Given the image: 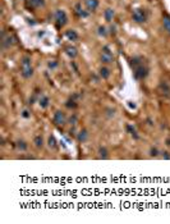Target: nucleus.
I'll list each match as a JSON object with an SVG mask.
<instances>
[{
	"instance_id": "obj_1",
	"label": "nucleus",
	"mask_w": 170,
	"mask_h": 224,
	"mask_svg": "<svg viewBox=\"0 0 170 224\" xmlns=\"http://www.w3.org/2000/svg\"><path fill=\"white\" fill-rule=\"evenodd\" d=\"M20 74L26 79L33 76V68L31 66V59L28 56H24L22 62H20Z\"/></svg>"
},
{
	"instance_id": "obj_2",
	"label": "nucleus",
	"mask_w": 170,
	"mask_h": 224,
	"mask_svg": "<svg viewBox=\"0 0 170 224\" xmlns=\"http://www.w3.org/2000/svg\"><path fill=\"white\" fill-rule=\"evenodd\" d=\"M55 21H56V25H58V27L65 26L67 22H68L67 13L64 10H61V9H58V10L55 12Z\"/></svg>"
},
{
	"instance_id": "obj_3",
	"label": "nucleus",
	"mask_w": 170,
	"mask_h": 224,
	"mask_svg": "<svg viewBox=\"0 0 170 224\" xmlns=\"http://www.w3.org/2000/svg\"><path fill=\"white\" fill-rule=\"evenodd\" d=\"M100 59H101V62L105 63V64H110V63L114 62V55H113V53L110 51L109 47L105 46V47L101 50V56H100Z\"/></svg>"
},
{
	"instance_id": "obj_4",
	"label": "nucleus",
	"mask_w": 170,
	"mask_h": 224,
	"mask_svg": "<svg viewBox=\"0 0 170 224\" xmlns=\"http://www.w3.org/2000/svg\"><path fill=\"white\" fill-rule=\"evenodd\" d=\"M53 122H54V124H56V126H64V124L67 123V117H65V114L63 113L61 110H56V112L54 113Z\"/></svg>"
},
{
	"instance_id": "obj_5",
	"label": "nucleus",
	"mask_w": 170,
	"mask_h": 224,
	"mask_svg": "<svg viewBox=\"0 0 170 224\" xmlns=\"http://www.w3.org/2000/svg\"><path fill=\"white\" fill-rule=\"evenodd\" d=\"M133 21L136 23H143V22H146V19H147V16H146V12L143 10V9H136L133 12Z\"/></svg>"
},
{
	"instance_id": "obj_6",
	"label": "nucleus",
	"mask_w": 170,
	"mask_h": 224,
	"mask_svg": "<svg viewBox=\"0 0 170 224\" xmlns=\"http://www.w3.org/2000/svg\"><path fill=\"white\" fill-rule=\"evenodd\" d=\"M147 74H148V68L145 67L143 64H139L134 69V76H136L137 79H143L147 77Z\"/></svg>"
},
{
	"instance_id": "obj_7",
	"label": "nucleus",
	"mask_w": 170,
	"mask_h": 224,
	"mask_svg": "<svg viewBox=\"0 0 170 224\" xmlns=\"http://www.w3.org/2000/svg\"><path fill=\"white\" fill-rule=\"evenodd\" d=\"M84 4L88 12H95L98 8V0H86Z\"/></svg>"
},
{
	"instance_id": "obj_8",
	"label": "nucleus",
	"mask_w": 170,
	"mask_h": 224,
	"mask_svg": "<svg viewBox=\"0 0 170 224\" xmlns=\"http://www.w3.org/2000/svg\"><path fill=\"white\" fill-rule=\"evenodd\" d=\"M77 140H78V142H86L88 140L87 129H82V131H79V133L77 135Z\"/></svg>"
},
{
	"instance_id": "obj_9",
	"label": "nucleus",
	"mask_w": 170,
	"mask_h": 224,
	"mask_svg": "<svg viewBox=\"0 0 170 224\" xmlns=\"http://www.w3.org/2000/svg\"><path fill=\"white\" fill-rule=\"evenodd\" d=\"M65 53L69 58H72V59H74V58L78 55V51H77V49L74 46H67L65 47Z\"/></svg>"
},
{
	"instance_id": "obj_10",
	"label": "nucleus",
	"mask_w": 170,
	"mask_h": 224,
	"mask_svg": "<svg viewBox=\"0 0 170 224\" xmlns=\"http://www.w3.org/2000/svg\"><path fill=\"white\" fill-rule=\"evenodd\" d=\"M114 16H115V12H114V9H111V8H108L104 12V17H105V19L108 21V22H111L113 18H114Z\"/></svg>"
},
{
	"instance_id": "obj_11",
	"label": "nucleus",
	"mask_w": 170,
	"mask_h": 224,
	"mask_svg": "<svg viewBox=\"0 0 170 224\" xmlns=\"http://www.w3.org/2000/svg\"><path fill=\"white\" fill-rule=\"evenodd\" d=\"M39 105L42 108V109H46V108L50 105V99H49L47 96H41L39 99Z\"/></svg>"
},
{
	"instance_id": "obj_12",
	"label": "nucleus",
	"mask_w": 170,
	"mask_h": 224,
	"mask_svg": "<svg viewBox=\"0 0 170 224\" xmlns=\"http://www.w3.org/2000/svg\"><path fill=\"white\" fill-rule=\"evenodd\" d=\"M97 154H98V158H100V159H108L109 158V151H108V149H106L105 146L98 147Z\"/></svg>"
},
{
	"instance_id": "obj_13",
	"label": "nucleus",
	"mask_w": 170,
	"mask_h": 224,
	"mask_svg": "<svg viewBox=\"0 0 170 224\" xmlns=\"http://www.w3.org/2000/svg\"><path fill=\"white\" fill-rule=\"evenodd\" d=\"M76 13L78 14L79 17H82V18H86V17L88 16V12L84 10V9L82 8L81 4H77V5H76Z\"/></svg>"
},
{
	"instance_id": "obj_14",
	"label": "nucleus",
	"mask_w": 170,
	"mask_h": 224,
	"mask_svg": "<svg viewBox=\"0 0 170 224\" xmlns=\"http://www.w3.org/2000/svg\"><path fill=\"white\" fill-rule=\"evenodd\" d=\"M125 129H127V132H128L133 139H138V133H137V129L134 128L132 124H127V127H125Z\"/></svg>"
},
{
	"instance_id": "obj_15",
	"label": "nucleus",
	"mask_w": 170,
	"mask_h": 224,
	"mask_svg": "<svg viewBox=\"0 0 170 224\" xmlns=\"http://www.w3.org/2000/svg\"><path fill=\"white\" fill-rule=\"evenodd\" d=\"M65 36H67V39L70 40V41H74V40L78 39V33H77V31H74V30H68L65 32Z\"/></svg>"
},
{
	"instance_id": "obj_16",
	"label": "nucleus",
	"mask_w": 170,
	"mask_h": 224,
	"mask_svg": "<svg viewBox=\"0 0 170 224\" xmlns=\"http://www.w3.org/2000/svg\"><path fill=\"white\" fill-rule=\"evenodd\" d=\"M159 89L162 91V92H161L162 95H165V96L170 97V87H169V86H168L165 82H162V83L160 85V87H159Z\"/></svg>"
},
{
	"instance_id": "obj_17",
	"label": "nucleus",
	"mask_w": 170,
	"mask_h": 224,
	"mask_svg": "<svg viewBox=\"0 0 170 224\" xmlns=\"http://www.w3.org/2000/svg\"><path fill=\"white\" fill-rule=\"evenodd\" d=\"M98 72H100V76H101V78H102V79H108V78L110 77V69H109V68H106V67H101Z\"/></svg>"
},
{
	"instance_id": "obj_18",
	"label": "nucleus",
	"mask_w": 170,
	"mask_h": 224,
	"mask_svg": "<svg viewBox=\"0 0 170 224\" xmlns=\"http://www.w3.org/2000/svg\"><path fill=\"white\" fill-rule=\"evenodd\" d=\"M33 143H35V146H36L37 149H41L42 146H44V139H42V136H36V137H35Z\"/></svg>"
},
{
	"instance_id": "obj_19",
	"label": "nucleus",
	"mask_w": 170,
	"mask_h": 224,
	"mask_svg": "<svg viewBox=\"0 0 170 224\" xmlns=\"http://www.w3.org/2000/svg\"><path fill=\"white\" fill-rule=\"evenodd\" d=\"M162 25H164V28L168 31V33L170 35V17L169 16L164 17V19H162Z\"/></svg>"
},
{
	"instance_id": "obj_20",
	"label": "nucleus",
	"mask_w": 170,
	"mask_h": 224,
	"mask_svg": "<svg viewBox=\"0 0 170 224\" xmlns=\"http://www.w3.org/2000/svg\"><path fill=\"white\" fill-rule=\"evenodd\" d=\"M17 149L18 150H20V151H26L27 150V143H26V141H23V140H19V141H17Z\"/></svg>"
},
{
	"instance_id": "obj_21",
	"label": "nucleus",
	"mask_w": 170,
	"mask_h": 224,
	"mask_svg": "<svg viewBox=\"0 0 170 224\" xmlns=\"http://www.w3.org/2000/svg\"><path fill=\"white\" fill-rule=\"evenodd\" d=\"M47 145H49V147H50V149H55V147H56V140H55V137H54L53 135L49 136Z\"/></svg>"
},
{
	"instance_id": "obj_22",
	"label": "nucleus",
	"mask_w": 170,
	"mask_h": 224,
	"mask_svg": "<svg viewBox=\"0 0 170 224\" xmlns=\"http://www.w3.org/2000/svg\"><path fill=\"white\" fill-rule=\"evenodd\" d=\"M30 3L32 6H35V8H40V6H42L45 4V0H30Z\"/></svg>"
},
{
	"instance_id": "obj_23",
	"label": "nucleus",
	"mask_w": 170,
	"mask_h": 224,
	"mask_svg": "<svg viewBox=\"0 0 170 224\" xmlns=\"http://www.w3.org/2000/svg\"><path fill=\"white\" fill-rule=\"evenodd\" d=\"M97 33L100 35V36H102V37H105L106 35H108V32H106V27H104V26H100L97 28Z\"/></svg>"
},
{
	"instance_id": "obj_24",
	"label": "nucleus",
	"mask_w": 170,
	"mask_h": 224,
	"mask_svg": "<svg viewBox=\"0 0 170 224\" xmlns=\"http://www.w3.org/2000/svg\"><path fill=\"white\" fill-rule=\"evenodd\" d=\"M159 154H160V153H159V150H157L156 147H151V149H150V156L156 158Z\"/></svg>"
},
{
	"instance_id": "obj_25",
	"label": "nucleus",
	"mask_w": 170,
	"mask_h": 224,
	"mask_svg": "<svg viewBox=\"0 0 170 224\" xmlns=\"http://www.w3.org/2000/svg\"><path fill=\"white\" fill-rule=\"evenodd\" d=\"M47 67H49V68H51V69H54V68L58 67V62H55V60L49 62V63H47Z\"/></svg>"
},
{
	"instance_id": "obj_26",
	"label": "nucleus",
	"mask_w": 170,
	"mask_h": 224,
	"mask_svg": "<svg viewBox=\"0 0 170 224\" xmlns=\"http://www.w3.org/2000/svg\"><path fill=\"white\" fill-rule=\"evenodd\" d=\"M162 159H165V160H170V154L168 153V151H162V153H160Z\"/></svg>"
},
{
	"instance_id": "obj_27",
	"label": "nucleus",
	"mask_w": 170,
	"mask_h": 224,
	"mask_svg": "<svg viewBox=\"0 0 170 224\" xmlns=\"http://www.w3.org/2000/svg\"><path fill=\"white\" fill-rule=\"evenodd\" d=\"M68 108H76L77 106V104H76V101H73V100H69V101H67V104H65Z\"/></svg>"
},
{
	"instance_id": "obj_28",
	"label": "nucleus",
	"mask_w": 170,
	"mask_h": 224,
	"mask_svg": "<svg viewBox=\"0 0 170 224\" xmlns=\"http://www.w3.org/2000/svg\"><path fill=\"white\" fill-rule=\"evenodd\" d=\"M22 117H23V118H26V119H28V118H30V117H31V113H30V112H28L27 109H24V110L22 112Z\"/></svg>"
},
{
	"instance_id": "obj_29",
	"label": "nucleus",
	"mask_w": 170,
	"mask_h": 224,
	"mask_svg": "<svg viewBox=\"0 0 170 224\" xmlns=\"http://www.w3.org/2000/svg\"><path fill=\"white\" fill-rule=\"evenodd\" d=\"M108 113H109L108 114L109 117H114V115H115V109H108Z\"/></svg>"
},
{
	"instance_id": "obj_30",
	"label": "nucleus",
	"mask_w": 170,
	"mask_h": 224,
	"mask_svg": "<svg viewBox=\"0 0 170 224\" xmlns=\"http://www.w3.org/2000/svg\"><path fill=\"white\" fill-rule=\"evenodd\" d=\"M69 122H70L72 124H76V123H77V117H76V115H73V117H70Z\"/></svg>"
},
{
	"instance_id": "obj_31",
	"label": "nucleus",
	"mask_w": 170,
	"mask_h": 224,
	"mask_svg": "<svg viewBox=\"0 0 170 224\" xmlns=\"http://www.w3.org/2000/svg\"><path fill=\"white\" fill-rule=\"evenodd\" d=\"M166 145H168V146H170V139H168V140H166Z\"/></svg>"
}]
</instances>
